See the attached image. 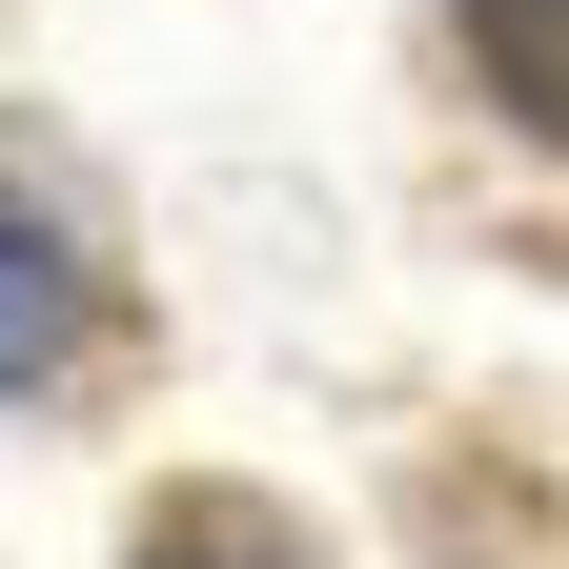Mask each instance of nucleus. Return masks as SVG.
<instances>
[{
  "instance_id": "obj_2",
  "label": "nucleus",
  "mask_w": 569,
  "mask_h": 569,
  "mask_svg": "<svg viewBox=\"0 0 569 569\" xmlns=\"http://www.w3.org/2000/svg\"><path fill=\"white\" fill-rule=\"evenodd\" d=\"M468 61H488L529 122H569V0H468Z\"/></svg>"
},
{
  "instance_id": "obj_3",
  "label": "nucleus",
  "mask_w": 569,
  "mask_h": 569,
  "mask_svg": "<svg viewBox=\"0 0 569 569\" xmlns=\"http://www.w3.org/2000/svg\"><path fill=\"white\" fill-rule=\"evenodd\" d=\"M142 569H284V529H264V509H224V488H183V509L142 529Z\"/></svg>"
},
{
  "instance_id": "obj_1",
  "label": "nucleus",
  "mask_w": 569,
  "mask_h": 569,
  "mask_svg": "<svg viewBox=\"0 0 569 569\" xmlns=\"http://www.w3.org/2000/svg\"><path fill=\"white\" fill-rule=\"evenodd\" d=\"M82 326H102V264L61 244V203H21V183H0V387L82 367Z\"/></svg>"
}]
</instances>
